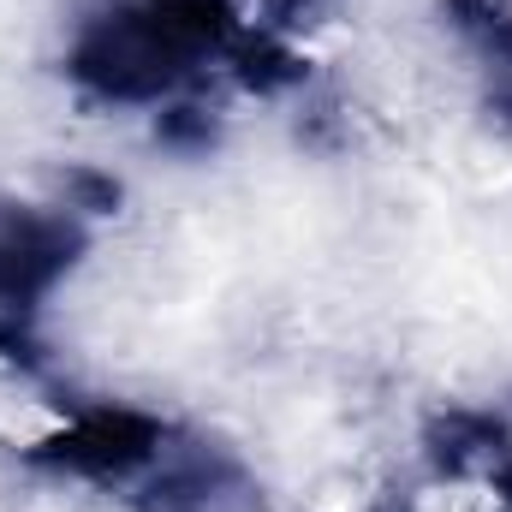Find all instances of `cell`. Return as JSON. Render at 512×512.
I'll return each instance as SVG.
<instances>
[{
	"instance_id": "cell-1",
	"label": "cell",
	"mask_w": 512,
	"mask_h": 512,
	"mask_svg": "<svg viewBox=\"0 0 512 512\" xmlns=\"http://www.w3.org/2000/svg\"><path fill=\"white\" fill-rule=\"evenodd\" d=\"M245 30L239 0H114L78 24L66 78L96 102L149 108L203 72L233 66Z\"/></svg>"
},
{
	"instance_id": "cell-2",
	"label": "cell",
	"mask_w": 512,
	"mask_h": 512,
	"mask_svg": "<svg viewBox=\"0 0 512 512\" xmlns=\"http://www.w3.org/2000/svg\"><path fill=\"white\" fill-rule=\"evenodd\" d=\"M84 245H90V233L66 203L54 209V203L0 197V346L18 352L30 316L78 268Z\"/></svg>"
},
{
	"instance_id": "cell-3",
	"label": "cell",
	"mask_w": 512,
	"mask_h": 512,
	"mask_svg": "<svg viewBox=\"0 0 512 512\" xmlns=\"http://www.w3.org/2000/svg\"><path fill=\"white\" fill-rule=\"evenodd\" d=\"M167 453V423L137 411V405H84L72 411L54 435H42L24 459L54 477L78 483H131L155 471Z\"/></svg>"
},
{
	"instance_id": "cell-4",
	"label": "cell",
	"mask_w": 512,
	"mask_h": 512,
	"mask_svg": "<svg viewBox=\"0 0 512 512\" xmlns=\"http://www.w3.org/2000/svg\"><path fill=\"white\" fill-rule=\"evenodd\" d=\"M489 489H495V495L507 501V512H512V459H501V471L489 477Z\"/></svg>"
}]
</instances>
